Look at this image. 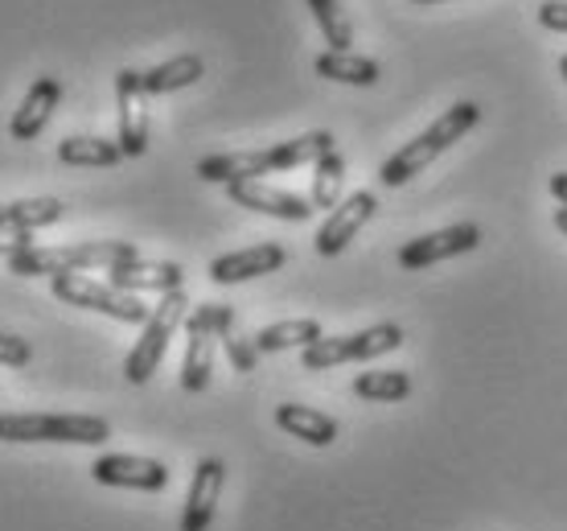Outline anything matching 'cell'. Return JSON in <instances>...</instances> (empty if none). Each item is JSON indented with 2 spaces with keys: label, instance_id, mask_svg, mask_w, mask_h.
<instances>
[{
  "label": "cell",
  "instance_id": "6da1fadb",
  "mask_svg": "<svg viewBox=\"0 0 567 531\" xmlns=\"http://www.w3.org/2000/svg\"><path fill=\"white\" fill-rule=\"evenodd\" d=\"M477 120H482V108H477V103H468V100L453 103L440 120H432V129H424L415 141H408L399 153H391V157L383 161L379 182H383V186H403V182H412L415 173L427 170L444 149H453L456 141H465V132L477 129Z\"/></svg>",
  "mask_w": 567,
  "mask_h": 531
},
{
  "label": "cell",
  "instance_id": "7a4b0ae2",
  "mask_svg": "<svg viewBox=\"0 0 567 531\" xmlns=\"http://www.w3.org/2000/svg\"><path fill=\"white\" fill-rule=\"evenodd\" d=\"M141 259V247L128 244V239H91V244H71V247H29L21 256L9 259V268L17 276H66V273H86V268H103L112 273L120 264H132Z\"/></svg>",
  "mask_w": 567,
  "mask_h": 531
},
{
  "label": "cell",
  "instance_id": "3957f363",
  "mask_svg": "<svg viewBox=\"0 0 567 531\" xmlns=\"http://www.w3.org/2000/svg\"><path fill=\"white\" fill-rule=\"evenodd\" d=\"M112 425L103 417H58V412H0V441L13 446H103Z\"/></svg>",
  "mask_w": 567,
  "mask_h": 531
},
{
  "label": "cell",
  "instance_id": "277c9868",
  "mask_svg": "<svg viewBox=\"0 0 567 531\" xmlns=\"http://www.w3.org/2000/svg\"><path fill=\"white\" fill-rule=\"evenodd\" d=\"M399 346H403V330L395 321H379V326L358 334L317 338L312 346L300 350V362H305V371H329V367H341V362H367L379 359V355H391Z\"/></svg>",
  "mask_w": 567,
  "mask_h": 531
},
{
  "label": "cell",
  "instance_id": "5b68a950",
  "mask_svg": "<svg viewBox=\"0 0 567 531\" xmlns=\"http://www.w3.org/2000/svg\"><path fill=\"white\" fill-rule=\"evenodd\" d=\"M185 317H189V302H185L182 288H177V293H165V297H161V305L153 309V317L144 321V334L136 338V346H132L128 362H124L128 384H148V379H153V371L161 367L165 350H169L173 330L182 326Z\"/></svg>",
  "mask_w": 567,
  "mask_h": 531
},
{
  "label": "cell",
  "instance_id": "8992f818",
  "mask_svg": "<svg viewBox=\"0 0 567 531\" xmlns=\"http://www.w3.org/2000/svg\"><path fill=\"white\" fill-rule=\"evenodd\" d=\"M54 288V297L62 305H79V309H95V314H107L115 321H128V326H144L153 309L136 297V293H120L115 285H100V280H91L83 273H66V276H54L50 280Z\"/></svg>",
  "mask_w": 567,
  "mask_h": 531
},
{
  "label": "cell",
  "instance_id": "52a82bcc",
  "mask_svg": "<svg viewBox=\"0 0 567 531\" xmlns=\"http://www.w3.org/2000/svg\"><path fill=\"white\" fill-rule=\"evenodd\" d=\"M185 362H182V388L206 391L214 367V343H218V305H198L185 317Z\"/></svg>",
  "mask_w": 567,
  "mask_h": 531
},
{
  "label": "cell",
  "instance_id": "ba28073f",
  "mask_svg": "<svg viewBox=\"0 0 567 531\" xmlns=\"http://www.w3.org/2000/svg\"><path fill=\"white\" fill-rule=\"evenodd\" d=\"M482 244V227L477 223H456V227L432 231V235H420V239H408L399 247V268L408 273H420V268H432L440 259L465 256Z\"/></svg>",
  "mask_w": 567,
  "mask_h": 531
},
{
  "label": "cell",
  "instance_id": "9c48e42d",
  "mask_svg": "<svg viewBox=\"0 0 567 531\" xmlns=\"http://www.w3.org/2000/svg\"><path fill=\"white\" fill-rule=\"evenodd\" d=\"M115 103H120V149L124 157H144L148 149V91L141 83V71H124L115 74Z\"/></svg>",
  "mask_w": 567,
  "mask_h": 531
},
{
  "label": "cell",
  "instance_id": "30bf717a",
  "mask_svg": "<svg viewBox=\"0 0 567 531\" xmlns=\"http://www.w3.org/2000/svg\"><path fill=\"white\" fill-rule=\"evenodd\" d=\"M374 211H379V198H374L370 190L350 194V198L341 202V206H333L329 218L321 223V231H317V252H321V256H338V252H346L350 239H358V231L367 227Z\"/></svg>",
  "mask_w": 567,
  "mask_h": 531
},
{
  "label": "cell",
  "instance_id": "8fae6325",
  "mask_svg": "<svg viewBox=\"0 0 567 531\" xmlns=\"http://www.w3.org/2000/svg\"><path fill=\"white\" fill-rule=\"evenodd\" d=\"M91 478L100 487L120 490H165L169 487V470L153 458H132V453H107L91 466Z\"/></svg>",
  "mask_w": 567,
  "mask_h": 531
},
{
  "label": "cell",
  "instance_id": "7c38bea8",
  "mask_svg": "<svg viewBox=\"0 0 567 531\" xmlns=\"http://www.w3.org/2000/svg\"><path fill=\"white\" fill-rule=\"evenodd\" d=\"M223 482H227V466H223L218 458H202L198 466H194V482H189L185 511H182V531H206L210 528L214 511H218Z\"/></svg>",
  "mask_w": 567,
  "mask_h": 531
},
{
  "label": "cell",
  "instance_id": "4fadbf2b",
  "mask_svg": "<svg viewBox=\"0 0 567 531\" xmlns=\"http://www.w3.org/2000/svg\"><path fill=\"white\" fill-rule=\"evenodd\" d=\"M227 194L235 206H247V211L268 215V218H284V223H305V218L317 211L309 198L288 194V190H276V186H264V182H235V186H227Z\"/></svg>",
  "mask_w": 567,
  "mask_h": 531
},
{
  "label": "cell",
  "instance_id": "5bb4252c",
  "mask_svg": "<svg viewBox=\"0 0 567 531\" xmlns=\"http://www.w3.org/2000/svg\"><path fill=\"white\" fill-rule=\"evenodd\" d=\"M288 252L280 244H256V247H239V252H227L210 264V280L214 285H243V280H256V276L280 273Z\"/></svg>",
  "mask_w": 567,
  "mask_h": 531
},
{
  "label": "cell",
  "instance_id": "9a60e30c",
  "mask_svg": "<svg viewBox=\"0 0 567 531\" xmlns=\"http://www.w3.org/2000/svg\"><path fill=\"white\" fill-rule=\"evenodd\" d=\"M185 280L182 264H148V259H132L107 273V285H115L120 293H177Z\"/></svg>",
  "mask_w": 567,
  "mask_h": 531
},
{
  "label": "cell",
  "instance_id": "2e32d148",
  "mask_svg": "<svg viewBox=\"0 0 567 531\" xmlns=\"http://www.w3.org/2000/svg\"><path fill=\"white\" fill-rule=\"evenodd\" d=\"M58 103H62V83H58L54 74H42L38 83L29 86L25 100H21V108H17L9 132H13L17 141H33V136L50 124V115L58 112Z\"/></svg>",
  "mask_w": 567,
  "mask_h": 531
},
{
  "label": "cell",
  "instance_id": "e0dca14e",
  "mask_svg": "<svg viewBox=\"0 0 567 531\" xmlns=\"http://www.w3.org/2000/svg\"><path fill=\"white\" fill-rule=\"evenodd\" d=\"M264 173H271L268 149L256 153H214V157L198 161L202 182H218V186H235V182H259Z\"/></svg>",
  "mask_w": 567,
  "mask_h": 531
},
{
  "label": "cell",
  "instance_id": "ac0fdd59",
  "mask_svg": "<svg viewBox=\"0 0 567 531\" xmlns=\"http://www.w3.org/2000/svg\"><path fill=\"white\" fill-rule=\"evenodd\" d=\"M276 425H280L288 437H300L305 446L326 449L338 441V420L317 412V408H305V404H280L276 408Z\"/></svg>",
  "mask_w": 567,
  "mask_h": 531
},
{
  "label": "cell",
  "instance_id": "d6986e66",
  "mask_svg": "<svg viewBox=\"0 0 567 531\" xmlns=\"http://www.w3.org/2000/svg\"><path fill=\"white\" fill-rule=\"evenodd\" d=\"M326 153H333V136H329V132H305V136L271 144L268 165H271V173H284V170H297V165H317Z\"/></svg>",
  "mask_w": 567,
  "mask_h": 531
},
{
  "label": "cell",
  "instance_id": "ffe728a7",
  "mask_svg": "<svg viewBox=\"0 0 567 531\" xmlns=\"http://www.w3.org/2000/svg\"><path fill=\"white\" fill-rule=\"evenodd\" d=\"M206 74V62L198 54H177L169 62H161L153 71H141V83L148 95H173L182 86H194Z\"/></svg>",
  "mask_w": 567,
  "mask_h": 531
},
{
  "label": "cell",
  "instance_id": "44dd1931",
  "mask_svg": "<svg viewBox=\"0 0 567 531\" xmlns=\"http://www.w3.org/2000/svg\"><path fill=\"white\" fill-rule=\"evenodd\" d=\"M317 74L346 86H374L379 83V62L354 54V50H326L317 58Z\"/></svg>",
  "mask_w": 567,
  "mask_h": 531
},
{
  "label": "cell",
  "instance_id": "7402d4cb",
  "mask_svg": "<svg viewBox=\"0 0 567 531\" xmlns=\"http://www.w3.org/2000/svg\"><path fill=\"white\" fill-rule=\"evenodd\" d=\"M58 161L83 165V170H112L124 161V149H120V141H103V136H66L58 144Z\"/></svg>",
  "mask_w": 567,
  "mask_h": 531
},
{
  "label": "cell",
  "instance_id": "603a6c76",
  "mask_svg": "<svg viewBox=\"0 0 567 531\" xmlns=\"http://www.w3.org/2000/svg\"><path fill=\"white\" fill-rule=\"evenodd\" d=\"M317 338H326L321 334V321H312V317H292V321H276V326H264L256 334V346L259 355H280V350H292V346H312Z\"/></svg>",
  "mask_w": 567,
  "mask_h": 531
},
{
  "label": "cell",
  "instance_id": "cb8c5ba5",
  "mask_svg": "<svg viewBox=\"0 0 567 531\" xmlns=\"http://www.w3.org/2000/svg\"><path fill=\"white\" fill-rule=\"evenodd\" d=\"M66 215V206L58 198H21V202H4V218H0V227L4 231H42V227H54L58 218Z\"/></svg>",
  "mask_w": 567,
  "mask_h": 531
},
{
  "label": "cell",
  "instance_id": "d4e9b609",
  "mask_svg": "<svg viewBox=\"0 0 567 531\" xmlns=\"http://www.w3.org/2000/svg\"><path fill=\"white\" fill-rule=\"evenodd\" d=\"M341 182H346V157L333 149V153H326V157L312 165L309 202L317 206V211H333V206H341Z\"/></svg>",
  "mask_w": 567,
  "mask_h": 531
},
{
  "label": "cell",
  "instance_id": "484cf974",
  "mask_svg": "<svg viewBox=\"0 0 567 531\" xmlns=\"http://www.w3.org/2000/svg\"><path fill=\"white\" fill-rule=\"evenodd\" d=\"M354 396L367 404H399L412 396V379L403 371H367L354 379Z\"/></svg>",
  "mask_w": 567,
  "mask_h": 531
},
{
  "label": "cell",
  "instance_id": "4316f807",
  "mask_svg": "<svg viewBox=\"0 0 567 531\" xmlns=\"http://www.w3.org/2000/svg\"><path fill=\"white\" fill-rule=\"evenodd\" d=\"M218 343L227 346V359L235 362V371H256L259 362V346L256 338H239L235 334V309L230 305H218Z\"/></svg>",
  "mask_w": 567,
  "mask_h": 531
},
{
  "label": "cell",
  "instance_id": "83f0119b",
  "mask_svg": "<svg viewBox=\"0 0 567 531\" xmlns=\"http://www.w3.org/2000/svg\"><path fill=\"white\" fill-rule=\"evenodd\" d=\"M312 17H317V25L326 33L329 50H354V25H350V17L341 13L338 0H309Z\"/></svg>",
  "mask_w": 567,
  "mask_h": 531
},
{
  "label": "cell",
  "instance_id": "f1b7e54d",
  "mask_svg": "<svg viewBox=\"0 0 567 531\" xmlns=\"http://www.w3.org/2000/svg\"><path fill=\"white\" fill-rule=\"evenodd\" d=\"M33 359V350H29L25 338H17V334H0V362L4 367H25Z\"/></svg>",
  "mask_w": 567,
  "mask_h": 531
},
{
  "label": "cell",
  "instance_id": "f546056e",
  "mask_svg": "<svg viewBox=\"0 0 567 531\" xmlns=\"http://www.w3.org/2000/svg\"><path fill=\"white\" fill-rule=\"evenodd\" d=\"M539 25L567 33V0H543L539 4Z\"/></svg>",
  "mask_w": 567,
  "mask_h": 531
},
{
  "label": "cell",
  "instance_id": "4dcf8cb0",
  "mask_svg": "<svg viewBox=\"0 0 567 531\" xmlns=\"http://www.w3.org/2000/svg\"><path fill=\"white\" fill-rule=\"evenodd\" d=\"M29 247H33L29 231H4V227H0V256H4V259L21 256V252H29Z\"/></svg>",
  "mask_w": 567,
  "mask_h": 531
},
{
  "label": "cell",
  "instance_id": "1f68e13d",
  "mask_svg": "<svg viewBox=\"0 0 567 531\" xmlns=\"http://www.w3.org/2000/svg\"><path fill=\"white\" fill-rule=\"evenodd\" d=\"M551 194L559 198V206H567V173H551Z\"/></svg>",
  "mask_w": 567,
  "mask_h": 531
},
{
  "label": "cell",
  "instance_id": "d6a6232c",
  "mask_svg": "<svg viewBox=\"0 0 567 531\" xmlns=\"http://www.w3.org/2000/svg\"><path fill=\"white\" fill-rule=\"evenodd\" d=\"M555 227H559L567 235V206H559V211H555Z\"/></svg>",
  "mask_w": 567,
  "mask_h": 531
},
{
  "label": "cell",
  "instance_id": "836d02e7",
  "mask_svg": "<svg viewBox=\"0 0 567 531\" xmlns=\"http://www.w3.org/2000/svg\"><path fill=\"white\" fill-rule=\"evenodd\" d=\"M559 74H564V83H567V54L559 58Z\"/></svg>",
  "mask_w": 567,
  "mask_h": 531
},
{
  "label": "cell",
  "instance_id": "e575fe53",
  "mask_svg": "<svg viewBox=\"0 0 567 531\" xmlns=\"http://www.w3.org/2000/svg\"><path fill=\"white\" fill-rule=\"evenodd\" d=\"M415 4H440V0H415Z\"/></svg>",
  "mask_w": 567,
  "mask_h": 531
},
{
  "label": "cell",
  "instance_id": "d590c367",
  "mask_svg": "<svg viewBox=\"0 0 567 531\" xmlns=\"http://www.w3.org/2000/svg\"><path fill=\"white\" fill-rule=\"evenodd\" d=\"M0 218H4V202H0Z\"/></svg>",
  "mask_w": 567,
  "mask_h": 531
}]
</instances>
